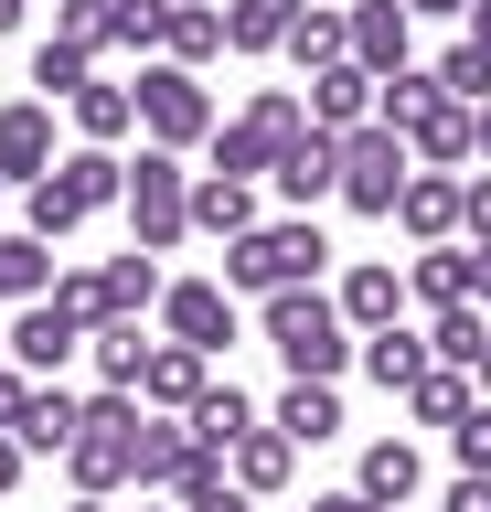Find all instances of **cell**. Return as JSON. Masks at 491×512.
<instances>
[{"label": "cell", "mask_w": 491, "mask_h": 512, "mask_svg": "<svg viewBox=\"0 0 491 512\" xmlns=\"http://www.w3.org/2000/svg\"><path fill=\"white\" fill-rule=\"evenodd\" d=\"M438 512H491V480H481V470H459L449 491H438Z\"/></svg>", "instance_id": "obj_45"}, {"label": "cell", "mask_w": 491, "mask_h": 512, "mask_svg": "<svg viewBox=\"0 0 491 512\" xmlns=\"http://www.w3.org/2000/svg\"><path fill=\"white\" fill-rule=\"evenodd\" d=\"M267 182L289 192V214H321V203H342V139H321V128H310V139H299V150L267 171Z\"/></svg>", "instance_id": "obj_18"}, {"label": "cell", "mask_w": 491, "mask_h": 512, "mask_svg": "<svg viewBox=\"0 0 491 512\" xmlns=\"http://www.w3.org/2000/svg\"><path fill=\"white\" fill-rule=\"evenodd\" d=\"M438 64H406V75H385V86H374V128H395V139H406V128H427V107H438Z\"/></svg>", "instance_id": "obj_34"}, {"label": "cell", "mask_w": 491, "mask_h": 512, "mask_svg": "<svg viewBox=\"0 0 491 512\" xmlns=\"http://www.w3.org/2000/svg\"><path fill=\"white\" fill-rule=\"evenodd\" d=\"M353 491H363L374 512H406V502L427 491V459H417V438H374V448L353 459Z\"/></svg>", "instance_id": "obj_17"}, {"label": "cell", "mask_w": 491, "mask_h": 512, "mask_svg": "<svg viewBox=\"0 0 491 512\" xmlns=\"http://www.w3.org/2000/svg\"><path fill=\"white\" fill-rule=\"evenodd\" d=\"M331 299H342V320H353V342H374V331L406 320V267H395V256H353V267L331 278Z\"/></svg>", "instance_id": "obj_11"}, {"label": "cell", "mask_w": 491, "mask_h": 512, "mask_svg": "<svg viewBox=\"0 0 491 512\" xmlns=\"http://www.w3.org/2000/svg\"><path fill=\"white\" fill-rule=\"evenodd\" d=\"M470 299L491 310V246H470Z\"/></svg>", "instance_id": "obj_49"}, {"label": "cell", "mask_w": 491, "mask_h": 512, "mask_svg": "<svg viewBox=\"0 0 491 512\" xmlns=\"http://www.w3.org/2000/svg\"><path fill=\"white\" fill-rule=\"evenodd\" d=\"M129 246L139 256H171L182 235H193V171H182V150H139L129 160Z\"/></svg>", "instance_id": "obj_6"}, {"label": "cell", "mask_w": 491, "mask_h": 512, "mask_svg": "<svg viewBox=\"0 0 491 512\" xmlns=\"http://www.w3.org/2000/svg\"><path fill=\"white\" fill-rule=\"evenodd\" d=\"M342 54H353V11H342V0H310L299 32H289V64H299V75H321V64H342Z\"/></svg>", "instance_id": "obj_32"}, {"label": "cell", "mask_w": 491, "mask_h": 512, "mask_svg": "<svg viewBox=\"0 0 491 512\" xmlns=\"http://www.w3.org/2000/svg\"><path fill=\"white\" fill-rule=\"evenodd\" d=\"M225 470H235V491H246V502H267V491H289L299 448L278 438V427H257V438H235V448H225Z\"/></svg>", "instance_id": "obj_29"}, {"label": "cell", "mask_w": 491, "mask_h": 512, "mask_svg": "<svg viewBox=\"0 0 491 512\" xmlns=\"http://www.w3.org/2000/svg\"><path fill=\"white\" fill-rule=\"evenodd\" d=\"M161 288H171V278H161V256H139V246H129V256H107V299H118V320L161 310Z\"/></svg>", "instance_id": "obj_38"}, {"label": "cell", "mask_w": 491, "mask_h": 512, "mask_svg": "<svg viewBox=\"0 0 491 512\" xmlns=\"http://www.w3.org/2000/svg\"><path fill=\"white\" fill-rule=\"evenodd\" d=\"M150 331H139V320H107V331H86V363H97V395H139V384H150Z\"/></svg>", "instance_id": "obj_22"}, {"label": "cell", "mask_w": 491, "mask_h": 512, "mask_svg": "<svg viewBox=\"0 0 491 512\" xmlns=\"http://www.w3.org/2000/svg\"><path fill=\"white\" fill-rule=\"evenodd\" d=\"M449 459H459V470H481V480H491V395H481V406H470V416L449 427Z\"/></svg>", "instance_id": "obj_43"}, {"label": "cell", "mask_w": 491, "mask_h": 512, "mask_svg": "<svg viewBox=\"0 0 491 512\" xmlns=\"http://www.w3.org/2000/svg\"><path fill=\"white\" fill-rule=\"evenodd\" d=\"M459 43H481V54H491V0L470 11V22H459Z\"/></svg>", "instance_id": "obj_51"}, {"label": "cell", "mask_w": 491, "mask_h": 512, "mask_svg": "<svg viewBox=\"0 0 491 512\" xmlns=\"http://www.w3.org/2000/svg\"><path fill=\"white\" fill-rule=\"evenodd\" d=\"M342 11H353V0H342Z\"/></svg>", "instance_id": "obj_58"}, {"label": "cell", "mask_w": 491, "mask_h": 512, "mask_svg": "<svg viewBox=\"0 0 491 512\" xmlns=\"http://www.w3.org/2000/svg\"><path fill=\"white\" fill-rule=\"evenodd\" d=\"M267 427H278L289 448H331V438H342V384H278Z\"/></svg>", "instance_id": "obj_20"}, {"label": "cell", "mask_w": 491, "mask_h": 512, "mask_svg": "<svg viewBox=\"0 0 491 512\" xmlns=\"http://www.w3.org/2000/svg\"><path fill=\"white\" fill-rule=\"evenodd\" d=\"M406 299L417 310H459L470 299V246H417L406 256Z\"/></svg>", "instance_id": "obj_30"}, {"label": "cell", "mask_w": 491, "mask_h": 512, "mask_svg": "<svg viewBox=\"0 0 491 512\" xmlns=\"http://www.w3.org/2000/svg\"><path fill=\"white\" fill-rule=\"evenodd\" d=\"M470 384H481V395H491V352H481V374H470Z\"/></svg>", "instance_id": "obj_55"}, {"label": "cell", "mask_w": 491, "mask_h": 512, "mask_svg": "<svg viewBox=\"0 0 491 512\" xmlns=\"http://www.w3.org/2000/svg\"><path fill=\"white\" fill-rule=\"evenodd\" d=\"M54 43H75V54H118V0H54Z\"/></svg>", "instance_id": "obj_37"}, {"label": "cell", "mask_w": 491, "mask_h": 512, "mask_svg": "<svg viewBox=\"0 0 491 512\" xmlns=\"http://www.w3.org/2000/svg\"><path fill=\"white\" fill-rule=\"evenodd\" d=\"M139 512H150V502H139ZM171 512H182V502H171Z\"/></svg>", "instance_id": "obj_57"}, {"label": "cell", "mask_w": 491, "mask_h": 512, "mask_svg": "<svg viewBox=\"0 0 491 512\" xmlns=\"http://www.w3.org/2000/svg\"><path fill=\"white\" fill-rule=\"evenodd\" d=\"M481 171H491V107H481Z\"/></svg>", "instance_id": "obj_54"}, {"label": "cell", "mask_w": 491, "mask_h": 512, "mask_svg": "<svg viewBox=\"0 0 491 512\" xmlns=\"http://www.w3.org/2000/svg\"><path fill=\"white\" fill-rule=\"evenodd\" d=\"M0 192H11V182H0Z\"/></svg>", "instance_id": "obj_59"}, {"label": "cell", "mask_w": 491, "mask_h": 512, "mask_svg": "<svg viewBox=\"0 0 491 512\" xmlns=\"http://www.w3.org/2000/svg\"><path fill=\"white\" fill-rule=\"evenodd\" d=\"M470 406H481V384H470V374H449V363H438V374L406 395V416H417V427H459Z\"/></svg>", "instance_id": "obj_39"}, {"label": "cell", "mask_w": 491, "mask_h": 512, "mask_svg": "<svg viewBox=\"0 0 491 512\" xmlns=\"http://www.w3.org/2000/svg\"><path fill=\"white\" fill-rule=\"evenodd\" d=\"M54 107H43V96H11V107H0V182H54Z\"/></svg>", "instance_id": "obj_12"}, {"label": "cell", "mask_w": 491, "mask_h": 512, "mask_svg": "<svg viewBox=\"0 0 491 512\" xmlns=\"http://www.w3.org/2000/svg\"><path fill=\"white\" fill-rule=\"evenodd\" d=\"M0 342H11V363H22L33 384H65V363L86 352V320H75V310H54V299H33V310L11 320Z\"/></svg>", "instance_id": "obj_10"}, {"label": "cell", "mask_w": 491, "mask_h": 512, "mask_svg": "<svg viewBox=\"0 0 491 512\" xmlns=\"http://www.w3.org/2000/svg\"><path fill=\"white\" fill-rule=\"evenodd\" d=\"M438 86H449L459 107H491V54L481 43H449V54H438Z\"/></svg>", "instance_id": "obj_42"}, {"label": "cell", "mask_w": 491, "mask_h": 512, "mask_svg": "<svg viewBox=\"0 0 491 512\" xmlns=\"http://www.w3.org/2000/svg\"><path fill=\"white\" fill-rule=\"evenodd\" d=\"M22 470H33V448H22V438H11V427H0V502L22 491Z\"/></svg>", "instance_id": "obj_47"}, {"label": "cell", "mask_w": 491, "mask_h": 512, "mask_svg": "<svg viewBox=\"0 0 491 512\" xmlns=\"http://www.w3.org/2000/svg\"><path fill=\"white\" fill-rule=\"evenodd\" d=\"M65 512H107V502H97V491H75V502H65Z\"/></svg>", "instance_id": "obj_53"}, {"label": "cell", "mask_w": 491, "mask_h": 512, "mask_svg": "<svg viewBox=\"0 0 491 512\" xmlns=\"http://www.w3.org/2000/svg\"><path fill=\"white\" fill-rule=\"evenodd\" d=\"M214 86L193 64H139V150H214Z\"/></svg>", "instance_id": "obj_5"}, {"label": "cell", "mask_w": 491, "mask_h": 512, "mask_svg": "<svg viewBox=\"0 0 491 512\" xmlns=\"http://www.w3.org/2000/svg\"><path fill=\"white\" fill-rule=\"evenodd\" d=\"M257 182H225V171H193V235H225V246H235V235H257Z\"/></svg>", "instance_id": "obj_24"}, {"label": "cell", "mask_w": 491, "mask_h": 512, "mask_svg": "<svg viewBox=\"0 0 491 512\" xmlns=\"http://www.w3.org/2000/svg\"><path fill=\"white\" fill-rule=\"evenodd\" d=\"M214 54H235L225 43V11H214V0H171V43H161V64H214Z\"/></svg>", "instance_id": "obj_33"}, {"label": "cell", "mask_w": 491, "mask_h": 512, "mask_svg": "<svg viewBox=\"0 0 491 512\" xmlns=\"http://www.w3.org/2000/svg\"><path fill=\"white\" fill-rule=\"evenodd\" d=\"M353 363H363L374 384H385V395H417V384L438 374V352H427V331H406V320H395V331H374V342H363Z\"/></svg>", "instance_id": "obj_23"}, {"label": "cell", "mask_w": 491, "mask_h": 512, "mask_svg": "<svg viewBox=\"0 0 491 512\" xmlns=\"http://www.w3.org/2000/svg\"><path fill=\"white\" fill-rule=\"evenodd\" d=\"M406 150H417V171H459V160H481V107L438 96V107H427V128H406Z\"/></svg>", "instance_id": "obj_19"}, {"label": "cell", "mask_w": 491, "mask_h": 512, "mask_svg": "<svg viewBox=\"0 0 491 512\" xmlns=\"http://www.w3.org/2000/svg\"><path fill=\"white\" fill-rule=\"evenodd\" d=\"M257 331H267V352L289 363V384H342L353 352H363L331 288H278V299H257Z\"/></svg>", "instance_id": "obj_1"}, {"label": "cell", "mask_w": 491, "mask_h": 512, "mask_svg": "<svg viewBox=\"0 0 491 512\" xmlns=\"http://www.w3.org/2000/svg\"><path fill=\"white\" fill-rule=\"evenodd\" d=\"M118 203H129V160H118V150H65V160H54V182H33V192H22V235L65 246L75 224L118 214Z\"/></svg>", "instance_id": "obj_2"}, {"label": "cell", "mask_w": 491, "mask_h": 512, "mask_svg": "<svg viewBox=\"0 0 491 512\" xmlns=\"http://www.w3.org/2000/svg\"><path fill=\"white\" fill-rule=\"evenodd\" d=\"M299 139H310V96H299V86H257L225 128H214V160H203V171H225V182H257V171H278Z\"/></svg>", "instance_id": "obj_4"}, {"label": "cell", "mask_w": 491, "mask_h": 512, "mask_svg": "<svg viewBox=\"0 0 491 512\" xmlns=\"http://www.w3.org/2000/svg\"><path fill=\"white\" fill-rule=\"evenodd\" d=\"M11 438L33 448V459H65V448L86 438V395H75V384H33V406H22Z\"/></svg>", "instance_id": "obj_21"}, {"label": "cell", "mask_w": 491, "mask_h": 512, "mask_svg": "<svg viewBox=\"0 0 491 512\" xmlns=\"http://www.w3.org/2000/svg\"><path fill=\"white\" fill-rule=\"evenodd\" d=\"M139 427H150V406L139 395H86V438L65 448V470H75V491H129L139 480Z\"/></svg>", "instance_id": "obj_7"}, {"label": "cell", "mask_w": 491, "mask_h": 512, "mask_svg": "<svg viewBox=\"0 0 491 512\" xmlns=\"http://www.w3.org/2000/svg\"><path fill=\"white\" fill-rule=\"evenodd\" d=\"M459 192H470V171H417L406 182V203H395L406 246H459Z\"/></svg>", "instance_id": "obj_16"}, {"label": "cell", "mask_w": 491, "mask_h": 512, "mask_svg": "<svg viewBox=\"0 0 491 512\" xmlns=\"http://www.w3.org/2000/svg\"><path fill=\"white\" fill-rule=\"evenodd\" d=\"M459 235L491 246V171H470V192H459Z\"/></svg>", "instance_id": "obj_44"}, {"label": "cell", "mask_w": 491, "mask_h": 512, "mask_svg": "<svg viewBox=\"0 0 491 512\" xmlns=\"http://www.w3.org/2000/svg\"><path fill=\"white\" fill-rule=\"evenodd\" d=\"M22 406H33V374H22V363H0V427H22Z\"/></svg>", "instance_id": "obj_46"}, {"label": "cell", "mask_w": 491, "mask_h": 512, "mask_svg": "<svg viewBox=\"0 0 491 512\" xmlns=\"http://www.w3.org/2000/svg\"><path fill=\"white\" fill-rule=\"evenodd\" d=\"M54 310H75L86 331H107V320H118V299H107V267H54Z\"/></svg>", "instance_id": "obj_40"}, {"label": "cell", "mask_w": 491, "mask_h": 512, "mask_svg": "<svg viewBox=\"0 0 491 512\" xmlns=\"http://www.w3.org/2000/svg\"><path fill=\"white\" fill-rule=\"evenodd\" d=\"M299 96H310V128H321V139H353V128L374 118V75H363L353 54H342V64H321Z\"/></svg>", "instance_id": "obj_15"}, {"label": "cell", "mask_w": 491, "mask_h": 512, "mask_svg": "<svg viewBox=\"0 0 491 512\" xmlns=\"http://www.w3.org/2000/svg\"><path fill=\"white\" fill-rule=\"evenodd\" d=\"M321 267H331V235L310 214H278V224H257V235H235V246H225V288H235V299L321 288Z\"/></svg>", "instance_id": "obj_3"}, {"label": "cell", "mask_w": 491, "mask_h": 512, "mask_svg": "<svg viewBox=\"0 0 491 512\" xmlns=\"http://www.w3.org/2000/svg\"><path fill=\"white\" fill-rule=\"evenodd\" d=\"M182 427H193V448H203V459H225L235 438H257L267 416H257V395H246V384H214V395H203V406L182 416Z\"/></svg>", "instance_id": "obj_25"}, {"label": "cell", "mask_w": 491, "mask_h": 512, "mask_svg": "<svg viewBox=\"0 0 491 512\" xmlns=\"http://www.w3.org/2000/svg\"><path fill=\"white\" fill-rule=\"evenodd\" d=\"M427 352H438L449 374H481V352H491V310H481V299H459V310H438Z\"/></svg>", "instance_id": "obj_35"}, {"label": "cell", "mask_w": 491, "mask_h": 512, "mask_svg": "<svg viewBox=\"0 0 491 512\" xmlns=\"http://www.w3.org/2000/svg\"><path fill=\"white\" fill-rule=\"evenodd\" d=\"M0 363H11V342H0Z\"/></svg>", "instance_id": "obj_56"}, {"label": "cell", "mask_w": 491, "mask_h": 512, "mask_svg": "<svg viewBox=\"0 0 491 512\" xmlns=\"http://www.w3.org/2000/svg\"><path fill=\"white\" fill-rule=\"evenodd\" d=\"M203 448H193V427L182 416H150L139 427V491H182V470H193Z\"/></svg>", "instance_id": "obj_31"}, {"label": "cell", "mask_w": 491, "mask_h": 512, "mask_svg": "<svg viewBox=\"0 0 491 512\" xmlns=\"http://www.w3.org/2000/svg\"><path fill=\"white\" fill-rule=\"evenodd\" d=\"M203 395H214V352H193V342H161V352H150V384H139V406H150V416H193Z\"/></svg>", "instance_id": "obj_14"}, {"label": "cell", "mask_w": 491, "mask_h": 512, "mask_svg": "<svg viewBox=\"0 0 491 512\" xmlns=\"http://www.w3.org/2000/svg\"><path fill=\"white\" fill-rule=\"evenodd\" d=\"M161 342L235 352V288H225V278H171V288H161Z\"/></svg>", "instance_id": "obj_9"}, {"label": "cell", "mask_w": 491, "mask_h": 512, "mask_svg": "<svg viewBox=\"0 0 491 512\" xmlns=\"http://www.w3.org/2000/svg\"><path fill=\"white\" fill-rule=\"evenodd\" d=\"M310 512H374V502H363L353 480H342V491H321V502H310Z\"/></svg>", "instance_id": "obj_50"}, {"label": "cell", "mask_w": 491, "mask_h": 512, "mask_svg": "<svg viewBox=\"0 0 491 512\" xmlns=\"http://www.w3.org/2000/svg\"><path fill=\"white\" fill-rule=\"evenodd\" d=\"M65 118H75V150H118V139L139 128V86H107V75H97Z\"/></svg>", "instance_id": "obj_26"}, {"label": "cell", "mask_w": 491, "mask_h": 512, "mask_svg": "<svg viewBox=\"0 0 491 512\" xmlns=\"http://www.w3.org/2000/svg\"><path fill=\"white\" fill-rule=\"evenodd\" d=\"M0 299H11V310L54 299V246H43V235H22V224H0Z\"/></svg>", "instance_id": "obj_27"}, {"label": "cell", "mask_w": 491, "mask_h": 512, "mask_svg": "<svg viewBox=\"0 0 491 512\" xmlns=\"http://www.w3.org/2000/svg\"><path fill=\"white\" fill-rule=\"evenodd\" d=\"M406 182H417V150H406L395 128H374V118H363L353 139H342V203H353V214H374V224H395Z\"/></svg>", "instance_id": "obj_8"}, {"label": "cell", "mask_w": 491, "mask_h": 512, "mask_svg": "<svg viewBox=\"0 0 491 512\" xmlns=\"http://www.w3.org/2000/svg\"><path fill=\"white\" fill-rule=\"evenodd\" d=\"M310 0H225V43L235 54H289V32Z\"/></svg>", "instance_id": "obj_28"}, {"label": "cell", "mask_w": 491, "mask_h": 512, "mask_svg": "<svg viewBox=\"0 0 491 512\" xmlns=\"http://www.w3.org/2000/svg\"><path fill=\"white\" fill-rule=\"evenodd\" d=\"M161 43H171V0H118V54L161 64Z\"/></svg>", "instance_id": "obj_41"}, {"label": "cell", "mask_w": 491, "mask_h": 512, "mask_svg": "<svg viewBox=\"0 0 491 512\" xmlns=\"http://www.w3.org/2000/svg\"><path fill=\"white\" fill-rule=\"evenodd\" d=\"M86 86H97V54H75V43L43 32V43H33V96H43V107H75Z\"/></svg>", "instance_id": "obj_36"}, {"label": "cell", "mask_w": 491, "mask_h": 512, "mask_svg": "<svg viewBox=\"0 0 491 512\" xmlns=\"http://www.w3.org/2000/svg\"><path fill=\"white\" fill-rule=\"evenodd\" d=\"M22 11H33V0H0V32H22Z\"/></svg>", "instance_id": "obj_52"}, {"label": "cell", "mask_w": 491, "mask_h": 512, "mask_svg": "<svg viewBox=\"0 0 491 512\" xmlns=\"http://www.w3.org/2000/svg\"><path fill=\"white\" fill-rule=\"evenodd\" d=\"M353 64L374 86L406 75V64H417V11H406V0H353Z\"/></svg>", "instance_id": "obj_13"}, {"label": "cell", "mask_w": 491, "mask_h": 512, "mask_svg": "<svg viewBox=\"0 0 491 512\" xmlns=\"http://www.w3.org/2000/svg\"><path fill=\"white\" fill-rule=\"evenodd\" d=\"M406 11H417V22H470L481 0H406Z\"/></svg>", "instance_id": "obj_48"}]
</instances>
